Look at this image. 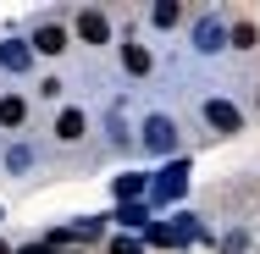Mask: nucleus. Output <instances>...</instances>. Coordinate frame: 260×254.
<instances>
[{"instance_id":"f8f14e48","label":"nucleus","mask_w":260,"mask_h":254,"mask_svg":"<svg viewBox=\"0 0 260 254\" xmlns=\"http://www.w3.org/2000/svg\"><path fill=\"white\" fill-rule=\"evenodd\" d=\"M116 194H122V199H139V194H144V177H116Z\"/></svg>"},{"instance_id":"dca6fc26","label":"nucleus","mask_w":260,"mask_h":254,"mask_svg":"<svg viewBox=\"0 0 260 254\" xmlns=\"http://www.w3.org/2000/svg\"><path fill=\"white\" fill-rule=\"evenodd\" d=\"M0 254H11V249H6V243H0Z\"/></svg>"},{"instance_id":"1a4fd4ad","label":"nucleus","mask_w":260,"mask_h":254,"mask_svg":"<svg viewBox=\"0 0 260 254\" xmlns=\"http://www.w3.org/2000/svg\"><path fill=\"white\" fill-rule=\"evenodd\" d=\"M177 22H183V6H177V0H160L155 6V28H177Z\"/></svg>"},{"instance_id":"9d476101","label":"nucleus","mask_w":260,"mask_h":254,"mask_svg":"<svg viewBox=\"0 0 260 254\" xmlns=\"http://www.w3.org/2000/svg\"><path fill=\"white\" fill-rule=\"evenodd\" d=\"M0 61H6L11 72H22V66H28V45H6V50H0Z\"/></svg>"},{"instance_id":"f257e3e1","label":"nucleus","mask_w":260,"mask_h":254,"mask_svg":"<svg viewBox=\"0 0 260 254\" xmlns=\"http://www.w3.org/2000/svg\"><path fill=\"white\" fill-rule=\"evenodd\" d=\"M144 144H150L155 155H166L172 144H177V127H172L166 116H150V127H144Z\"/></svg>"},{"instance_id":"2eb2a0df","label":"nucleus","mask_w":260,"mask_h":254,"mask_svg":"<svg viewBox=\"0 0 260 254\" xmlns=\"http://www.w3.org/2000/svg\"><path fill=\"white\" fill-rule=\"evenodd\" d=\"M22 254H50V249H45V243H28V249H22Z\"/></svg>"},{"instance_id":"20e7f679","label":"nucleus","mask_w":260,"mask_h":254,"mask_svg":"<svg viewBox=\"0 0 260 254\" xmlns=\"http://www.w3.org/2000/svg\"><path fill=\"white\" fill-rule=\"evenodd\" d=\"M83 133H89L83 111H61V122H55V138H67V144H72V138H83Z\"/></svg>"},{"instance_id":"0eeeda50","label":"nucleus","mask_w":260,"mask_h":254,"mask_svg":"<svg viewBox=\"0 0 260 254\" xmlns=\"http://www.w3.org/2000/svg\"><path fill=\"white\" fill-rule=\"evenodd\" d=\"M22 116H28V105H22V94H6V100H0V127H17Z\"/></svg>"},{"instance_id":"6e6552de","label":"nucleus","mask_w":260,"mask_h":254,"mask_svg":"<svg viewBox=\"0 0 260 254\" xmlns=\"http://www.w3.org/2000/svg\"><path fill=\"white\" fill-rule=\"evenodd\" d=\"M122 66L127 72H150V50L144 45H122Z\"/></svg>"},{"instance_id":"7ed1b4c3","label":"nucleus","mask_w":260,"mask_h":254,"mask_svg":"<svg viewBox=\"0 0 260 254\" xmlns=\"http://www.w3.org/2000/svg\"><path fill=\"white\" fill-rule=\"evenodd\" d=\"M34 50H39V55H61V50H67V33H61L55 22H45V28L34 33Z\"/></svg>"},{"instance_id":"ddd939ff","label":"nucleus","mask_w":260,"mask_h":254,"mask_svg":"<svg viewBox=\"0 0 260 254\" xmlns=\"http://www.w3.org/2000/svg\"><path fill=\"white\" fill-rule=\"evenodd\" d=\"M160 194H166V199H177V194H183V166H177V171H166V177H160Z\"/></svg>"},{"instance_id":"9b49d317","label":"nucleus","mask_w":260,"mask_h":254,"mask_svg":"<svg viewBox=\"0 0 260 254\" xmlns=\"http://www.w3.org/2000/svg\"><path fill=\"white\" fill-rule=\"evenodd\" d=\"M233 50H255V28H249V22L233 28Z\"/></svg>"},{"instance_id":"39448f33","label":"nucleus","mask_w":260,"mask_h":254,"mask_svg":"<svg viewBox=\"0 0 260 254\" xmlns=\"http://www.w3.org/2000/svg\"><path fill=\"white\" fill-rule=\"evenodd\" d=\"M78 33H83L89 45H105V33H111V28H105L100 11H83V17H78Z\"/></svg>"},{"instance_id":"423d86ee","label":"nucleus","mask_w":260,"mask_h":254,"mask_svg":"<svg viewBox=\"0 0 260 254\" xmlns=\"http://www.w3.org/2000/svg\"><path fill=\"white\" fill-rule=\"evenodd\" d=\"M194 39H200V50H221V39H233V33H227V28H221V22H216V17H205V22H200V33H194Z\"/></svg>"},{"instance_id":"4468645a","label":"nucleus","mask_w":260,"mask_h":254,"mask_svg":"<svg viewBox=\"0 0 260 254\" xmlns=\"http://www.w3.org/2000/svg\"><path fill=\"white\" fill-rule=\"evenodd\" d=\"M111 254H144V249H139V243H127V238H116V243H111Z\"/></svg>"},{"instance_id":"f03ea898","label":"nucleus","mask_w":260,"mask_h":254,"mask_svg":"<svg viewBox=\"0 0 260 254\" xmlns=\"http://www.w3.org/2000/svg\"><path fill=\"white\" fill-rule=\"evenodd\" d=\"M205 122L221 127V133H238V111H233L227 100H205Z\"/></svg>"}]
</instances>
